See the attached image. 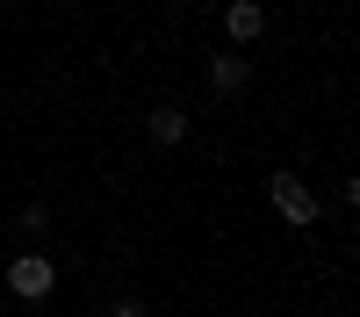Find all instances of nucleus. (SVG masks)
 I'll use <instances>...</instances> for the list:
<instances>
[{
  "mask_svg": "<svg viewBox=\"0 0 360 317\" xmlns=\"http://www.w3.org/2000/svg\"><path fill=\"white\" fill-rule=\"evenodd\" d=\"M209 86H217V94H245V86H252V65H245V51H224V58H209Z\"/></svg>",
  "mask_w": 360,
  "mask_h": 317,
  "instance_id": "7ed1b4c3",
  "label": "nucleus"
},
{
  "mask_svg": "<svg viewBox=\"0 0 360 317\" xmlns=\"http://www.w3.org/2000/svg\"><path fill=\"white\" fill-rule=\"evenodd\" d=\"M8 288H15L22 303H44L51 288H58V267H51L44 252H22V259H8Z\"/></svg>",
  "mask_w": 360,
  "mask_h": 317,
  "instance_id": "f257e3e1",
  "label": "nucleus"
},
{
  "mask_svg": "<svg viewBox=\"0 0 360 317\" xmlns=\"http://www.w3.org/2000/svg\"><path fill=\"white\" fill-rule=\"evenodd\" d=\"M224 29H231V44H259V29H266L259 0H231V8H224Z\"/></svg>",
  "mask_w": 360,
  "mask_h": 317,
  "instance_id": "20e7f679",
  "label": "nucleus"
},
{
  "mask_svg": "<svg viewBox=\"0 0 360 317\" xmlns=\"http://www.w3.org/2000/svg\"><path fill=\"white\" fill-rule=\"evenodd\" d=\"M108 317H152V310H144V303H115Z\"/></svg>",
  "mask_w": 360,
  "mask_h": 317,
  "instance_id": "0eeeda50",
  "label": "nucleus"
},
{
  "mask_svg": "<svg viewBox=\"0 0 360 317\" xmlns=\"http://www.w3.org/2000/svg\"><path fill=\"white\" fill-rule=\"evenodd\" d=\"M144 137H152V144H188V115L166 101V108H152V115H144Z\"/></svg>",
  "mask_w": 360,
  "mask_h": 317,
  "instance_id": "39448f33",
  "label": "nucleus"
},
{
  "mask_svg": "<svg viewBox=\"0 0 360 317\" xmlns=\"http://www.w3.org/2000/svg\"><path fill=\"white\" fill-rule=\"evenodd\" d=\"M0 101H8V86H0Z\"/></svg>",
  "mask_w": 360,
  "mask_h": 317,
  "instance_id": "6e6552de",
  "label": "nucleus"
},
{
  "mask_svg": "<svg viewBox=\"0 0 360 317\" xmlns=\"http://www.w3.org/2000/svg\"><path fill=\"white\" fill-rule=\"evenodd\" d=\"M22 231H29V238H37V231H51V209H44V202H29V209H22Z\"/></svg>",
  "mask_w": 360,
  "mask_h": 317,
  "instance_id": "423d86ee",
  "label": "nucleus"
},
{
  "mask_svg": "<svg viewBox=\"0 0 360 317\" xmlns=\"http://www.w3.org/2000/svg\"><path fill=\"white\" fill-rule=\"evenodd\" d=\"M266 188H274V209H281L288 224H317V195H310L303 181H295V173H274Z\"/></svg>",
  "mask_w": 360,
  "mask_h": 317,
  "instance_id": "f03ea898",
  "label": "nucleus"
}]
</instances>
